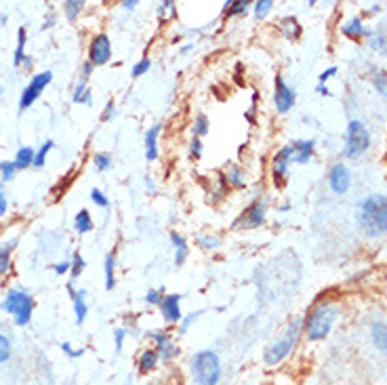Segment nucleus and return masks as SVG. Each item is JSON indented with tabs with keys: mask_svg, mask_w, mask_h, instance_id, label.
Returning <instances> with one entry per match:
<instances>
[{
	"mask_svg": "<svg viewBox=\"0 0 387 385\" xmlns=\"http://www.w3.org/2000/svg\"><path fill=\"white\" fill-rule=\"evenodd\" d=\"M358 223L373 238L387 234V196H381V194L368 196L360 205Z\"/></svg>",
	"mask_w": 387,
	"mask_h": 385,
	"instance_id": "1",
	"label": "nucleus"
},
{
	"mask_svg": "<svg viewBox=\"0 0 387 385\" xmlns=\"http://www.w3.org/2000/svg\"><path fill=\"white\" fill-rule=\"evenodd\" d=\"M335 318H337V305H335L333 301L318 303V305L309 312V316H307V320H305V324H303V329H305V333H307V339H309V342H320V339H324V337L331 333V329H333V324H335Z\"/></svg>",
	"mask_w": 387,
	"mask_h": 385,
	"instance_id": "2",
	"label": "nucleus"
},
{
	"mask_svg": "<svg viewBox=\"0 0 387 385\" xmlns=\"http://www.w3.org/2000/svg\"><path fill=\"white\" fill-rule=\"evenodd\" d=\"M301 331H303V320L297 316L295 320H291V324H289V329L284 331V335L280 337V339H276V342H272L267 347H265V351H263V362L267 364V366H276V364H280L293 349H295V345L299 342V337H301Z\"/></svg>",
	"mask_w": 387,
	"mask_h": 385,
	"instance_id": "3",
	"label": "nucleus"
},
{
	"mask_svg": "<svg viewBox=\"0 0 387 385\" xmlns=\"http://www.w3.org/2000/svg\"><path fill=\"white\" fill-rule=\"evenodd\" d=\"M192 379L196 385H219L221 381V360L215 351L202 349L192 358Z\"/></svg>",
	"mask_w": 387,
	"mask_h": 385,
	"instance_id": "4",
	"label": "nucleus"
},
{
	"mask_svg": "<svg viewBox=\"0 0 387 385\" xmlns=\"http://www.w3.org/2000/svg\"><path fill=\"white\" fill-rule=\"evenodd\" d=\"M2 309L15 316L17 327H28V324H30V318H32L34 301H32V297H30L28 293L13 289V291L6 293L4 303H2Z\"/></svg>",
	"mask_w": 387,
	"mask_h": 385,
	"instance_id": "5",
	"label": "nucleus"
},
{
	"mask_svg": "<svg viewBox=\"0 0 387 385\" xmlns=\"http://www.w3.org/2000/svg\"><path fill=\"white\" fill-rule=\"evenodd\" d=\"M371 145V135H368V128L364 127L362 123L358 120H351L347 125V139H345V156L349 158H356L360 156L362 152H366Z\"/></svg>",
	"mask_w": 387,
	"mask_h": 385,
	"instance_id": "6",
	"label": "nucleus"
},
{
	"mask_svg": "<svg viewBox=\"0 0 387 385\" xmlns=\"http://www.w3.org/2000/svg\"><path fill=\"white\" fill-rule=\"evenodd\" d=\"M51 81H53V74L51 72H43V74H36L32 81H30V85L24 88V93H21V99H19V110H28L38 97H41V93H43L46 85H51Z\"/></svg>",
	"mask_w": 387,
	"mask_h": 385,
	"instance_id": "7",
	"label": "nucleus"
},
{
	"mask_svg": "<svg viewBox=\"0 0 387 385\" xmlns=\"http://www.w3.org/2000/svg\"><path fill=\"white\" fill-rule=\"evenodd\" d=\"M112 57V43L105 34H97L93 41H91V46H88V61L93 66H103L108 63Z\"/></svg>",
	"mask_w": 387,
	"mask_h": 385,
	"instance_id": "8",
	"label": "nucleus"
},
{
	"mask_svg": "<svg viewBox=\"0 0 387 385\" xmlns=\"http://www.w3.org/2000/svg\"><path fill=\"white\" fill-rule=\"evenodd\" d=\"M150 337H152V342L156 343V354H158L160 362H171L172 358L179 356V347H177V343L172 342L169 333H165V331H152Z\"/></svg>",
	"mask_w": 387,
	"mask_h": 385,
	"instance_id": "9",
	"label": "nucleus"
},
{
	"mask_svg": "<svg viewBox=\"0 0 387 385\" xmlns=\"http://www.w3.org/2000/svg\"><path fill=\"white\" fill-rule=\"evenodd\" d=\"M295 99H297L295 91L284 83V78L276 76V93H274V103H276V110H278V112H282V114H284V112H289V110L295 106Z\"/></svg>",
	"mask_w": 387,
	"mask_h": 385,
	"instance_id": "10",
	"label": "nucleus"
},
{
	"mask_svg": "<svg viewBox=\"0 0 387 385\" xmlns=\"http://www.w3.org/2000/svg\"><path fill=\"white\" fill-rule=\"evenodd\" d=\"M265 209H267L265 200L255 202L251 209H247V213L236 221V227H259L265 221Z\"/></svg>",
	"mask_w": 387,
	"mask_h": 385,
	"instance_id": "11",
	"label": "nucleus"
},
{
	"mask_svg": "<svg viewBox=\"0 0 387 385\" xmlns=\"http://www.w3.org/2000/svg\"><path fill=\"white\" fill-rule=\"evenodd\" d=\"M329 185L335 194H345L349 188V171L345 169V165H335L329 173Z\"/></svg>",
	"mask_w": 387,
	"mask_h": 385,
	"instance_id": "12",
	"label": "nucleus"
},
{
	"mask_svg": "<svg viewBox=\"0 0 387 385\" xmlns=\"http://www.w3.org/2000/svg\"><path fill=\"white\" fill-rule=\"evenodd\" d=\"M291 156H293V148H291V145H287V148H282L280 152H276L274 163H272V173H274V179H276V181L284 179V175L289 171Z\"/></svg>",
	"mask_w": 387,
	"mask_h": 385,
	"instance_id": "13",
	"label": "nucleus"
},
{
	"mask_svg": "<svg viewBox=\"0 0 387 385\" xmlns=\"http://www.w3.org/2000/svg\"><path fill=\"white\" fill-rule=\"evenodd\" d=\"M179 303H181V295H167L162 303H160V312H162V316H165V320L167 322H179L181 320V307H179Z\"/></svg>",
	"mask_w": 387,
	"mask_h": 385,
	"instance_id": "14",
	"label": "nucleus"
},
{
	"mask_svg": "<svg viewBox=\"0 0 387 385\" xmlns=\"http://www.w3.org/2000/svg\"><path fill=\"white\" fill-rule=\"evenodd\" d=\"M162 127L156 125L145 133V158L148 160H156L158 158V135H160Z\"/></svg>",
	"mask_w": 387,
	"mask_h": 385,
	"instance_id": "15",
	"label": "nucleus"
},
{
	"mask_svg": "<svg viewBox=\"0 0 387 385\" xmlns=\"http://www.w3.org/2000/svg\"><path fill=\"white\" fill-rule=\"evenodd\" d=\"M158 362H160V358H158L156 349H143V351H141V356H139V362H137L139 373H143V375H145V373L156 371Z\"/></svg>",
	"mask_w": 387,
	"mask_h": 385,
	"instance_id": "16",
	"label": "nucleus"
},
{
	"mask_svg": "<svg viewBox=\"0 0 387 385\" xmlns=\"http://www.w3.org/2000/svg\"><path fill=\"white\" fill-rule=\"evenodd\" d=\"M314 148H316V143L311 141V139H303V141H295V148H293V154H295V158H297V163H307L309 158H311V154H314Z\"/></svg>",
	"mask_w": 387,
	"mask_h": 385,
	"instance_id": "17",
	"label": "nucleus"
},
{
	"mask_svg": "<svg viewBox=\"0 0 387 385\" xmlns=\"http://www.w3.org/2000/svg\"><path fill=\"white\" fill-rule=\"evenodd\" d=\"M371 337H373V343L387 354V324L383 322H375L371 327Z\"/></svg>",
	"mask_w": 387,
	"mask_h": 385,
	"instance_id": "18",
	"label": "nucleus"
},
{
	"mask_svg": "<svg viewBox=\"0 0 387 385\" xmlns=\"http://www.w3.org/2000/svg\"><path fill=\"white\" fill-rule=\"evenodd\" d=\"M34 150L30 148V145H26V148H21L19 152H17V156H15V167H17V171H24V169H28V167H32L34 165Z\"/></svg>",
	"mask_w": 387,
	"mask_h": 385,
	"instance_id": "19",
	"label": "nucleus"
},
{
	"mask_svg": "<svg viewBox=\"0 0 387 385\" xmlns=\"http://www.w3.org/2000/svg\"><path fill=\"white\" fill-rule=\"evenodd\" d=\"M171 240L172 247H175V263H177V265H183V261H185V257H187V242H185V238H183L181 234H177V232H172Z\"/></svg>",
	"mask_w": 387,
	"mask_h": 385,
	"instance_id": "20",
	"label": "nucleus"
},
{
	"mask_svg": "<svg viewBox=\"0 0 387 385\" xmlns=\"http://www.w3.org/2000/svg\"><path fill=\"white\" fill-rule=\"evenodd\" d=\"M280 30H282V34H284L289 41H295V38H299V34H301L299 21H297L295 17H287V19H282Z\"/></svg>",
	"mask_w": 387,
	"mask_h": 385,
	"instance_id": "21",
	"label": "nucleus"
},
{
	"mask_svg": "<svg viewBox=\"0 0 387 385\" xmlns=\"http://www.w3.org/2000/svg\"><path fill=\"white\" fill-rule=\"evenodd\" d=\"M86 293L85 291H78L74 297H72V301H74V314H76V322L78 324H83L86 320V312H88V305H86Z\"/></svg>",
	"mask_w": 387,
	"mask_h": 385,
	"instance_id": "22",
	"label": "nucleus"
},
{
	"mask_svg": "<svg viewBox=\"0 0 387 385\" xmlns=\"http://www.w3.org/2000/svg\"><path fill=\"white\" fill-rule=\"evenodd\" d=\"M249 6H251V2H247V0H227L223 4V11L227 17H234V15H244L249 11Z\"/></svg>",
	"mask_w": 387,
	"mask_h": 385,
	"instance_id": "23",
	"label": "nucleus"
},
{
	"mask_svg": "<svg viewBox=\"0 0 387 385\" xmlns=\"http://www.w3.org/2000/svg\"><path fill=\"white\" fill-rule=\"evenodd\" d=\"M114 253H108L105 255V263H103V270H105V289L108 291H112L114 289V284H116V280H114Z\"/></svg>",
	"mask_w": 387,
	"mask_h": 385,
	"instance_id": "24",
	"label": "nucleus"
},
{
	"mask_svg": "<svg viewBox=\"0 0 387 385\" xmlns=\"http://www.w3.org/2000/svg\"><path fill=\"white\" fill-rule=\"evenodd\" d=\"M74 227H76V232H81V234H86V232L93 230V219H91L88 211H81V213L74 217Z\"/></svg>",
	"mask_w": 387,
	"mask_h": 385,
	"instance_id": "25",
	"label": "nucleus"
},
{
	"mask_svg": "<svg viewBox=\"0 0 387 385\" xmlns=\"http://www.w3.org/2000/svg\"><path fill=\"white\" fill-rule=\"evenodd\" d=\"M223 177H225V181H227V183H232L234 188H244V177H242L240 167H229Z\"/></svg>",
	"mask_w": 387,
	"mask_h": 385,
	"instance_id": "26",
	"label": "nucleus"
},
{
	"mask_svg": "<svg viewBox=\"0 0 387 385\" xmlns=\"http://www.w3.org/2000/svg\"><path fill=\"white\" fill-rule=\"evenodd\" d=\"M344 32L347 36H351V38H360V36H366V34H368V30H366L358 19H354V21H349L347 26H344Z\"/></svg>",
	"mask_w": 387,
	"mask_h": 385,
	"instance_id": "27",
	"label": "nucleus"
},
{
	"mask_svg": "<svg viewBox=\"0 0 387 385\" xmlns=\"http://www.w3.org/2000/svg\"><path fill=\"white\" fill-rule=\"evenodd\" d=\"M83 6H85V0H68V2L63 4V11H66L68 19H70V21H74V19H76V15L83 11Z\"/></svg>",
	"mask_w": 387,
	"mask_h": 385,
	"instance_id": "28",
	"label": "nucleus"
},
{
	"mask_svg": "<svg viewBox=\"0 0 387 385\" xmlns=\"http://www.w3.org/2000/svg\"><path fill=\"white\" fill-rule=\"evenodd\" d=\"M24 46H26V30L19 28V36H17V48H15V66H21L26 61L24 57Z\"/></svg>",
	"mask_w": 387,
	"mask_h": 385,
	"instance_id": "29",
	"label": "nucleus"
},
{
	"mask_svg": "<svg viewBox=\"0 0 387 385\" xmlns=\"http://www.w3.org/2000/svg\"><path fill=\"white\" fill-rule=\"evenodd\" d=\"M207 133H209V120H207L205 114H198V116L194 118V135L200 139V137L207 135Z\"/></svg>",
	"mask_w": 387,
	"mask_h": 385,
	"instance_id": "30",
	"label": "nucleus"
},
{
	"mask_svg": "<svg viewBox=\"0 0 387 385\" xmlns=\"http://www.w3.org/2000/svg\"><path fill=\"white\" fill-rule=\"evenodd\" d=\"M15 245H6L0 249V274H6L9 272V265H11V249Z\"/></svg>",
	"mask_w": 387,
	"mask_h": 385,
	"instance_id": "31",
	"label": "nucleus"
},
{
	"mask_svg": "<svg viewBox=\"0 0 387 385\" xmlns=\"http://www.w3.org/2000/svg\"><path fill=\"white\" fill-rule=\"evenodd\" d=\"M51 150H53V141L48 139V141H44V145L38 150V154L34 156V167H38V169L44 167V163H46V154H48Z\"/></svg>",
	"mask_w": 387,
	"mask_h": 385,
	"instance_id": "32",
	"label": "nucleus"
},
{
	"mask_svg": "<svg viewBox=\"0 0 387 385\" xmlns=\"http://www.w3.org/2000/svg\"><path fill=\"white\" fill-rule=\"evenodd\" d=\"M272 6H274L272 0H259V2H255V17L263 19V17L272 11Z\"/></svg>",
	"mask_w": 387,
	"mask_h": 385,
	"instance_id": "33",
	"label": "nucleus"
},
{
	"mask_svg": "<svg viewBox=\"0 0 387 385\" xmlns=\"http://www.w3.org/2000/svg\"><path fill=\"white\" fill-rule=\"evenodd\" d=\"M11 351H13V347H11V342L0 333V364L2 362H6L9 358H11Z\"/></svg>",
	"mask_w": 387,
	"mask_h": 385,
	"instance_id": "34",
	"label": "nucleus"
},
{
	"mask_svg": "<svg viewBox=\"0 0 387 385\" xmlns=\"http://www.w3.org/2000/svg\"><path fill=\"white\" fill-rule=\"evenodd\" d=\"M93 163H95V167H97L99 171H108V169L112 167V158H110L108 154H97V156L93 158Z\"/></svg>",
	"mask_w": 387,
	"mask_h": 385,
	"instance_id": "35",
	"label": "nucleus"
},
{
	"mask_svg": "<svg viewBox=\"0 0 387 385\" xmlns=\"http://www.w3.org/2000/svg\"><path fill=\"white\" fill-rule=\"evenodd\" d=\"M0 171H2V179L4 181H11L13 177H15V171H17V167H15V163L11 160H6V163H0Z\"/></svg>",
	"mask_w": 387,
	"mask_h": 385,
	"instance_id": "36",
	"label": "nucleus"
},
{
	"mask_svg": "<svg viewBox=\"0 0 387 385\" xmlns=\"http://www.w3.org/2000/svg\"><path fill=\"white\" fill-rule=\"evenodd\" d=\"M150 66H152V63H150V59H141V61H137V63L133 66L130 74H133L135 78H137V76H143V74L150 70Z\"/></svg>",
	"mask_w": 387,
	"mask_h": 385,
	"instance_id": "37",
	"label": "nucleus"
},
{
	"mask_svg": "<svg viewBox=\"0 0 387 385\" xmlns=\"http://www.w3.org/2000/svg\"><path fill=\"white\" fill-rule=\"evenodd\" d=\"M91 200H93V202H95L97 207H101V209H105V207L110 205L108 196H105V194H103L101 190H93V192H91Z\"/></svg>",
	"mask_w": 387,
	"mask_h": 385,
	"instance_id": "38",
	"label": "nucleus"
},
{
	"mask_svg": "<svg viewBox=\"0 0 387 385\" xmlns=\"http://www.w3.org/2000/svg\"><path fill=\"white\" fill-rule=\"evenodd\" d=\"M83 270H85V259L81 253H76L74 261H72V278H78L83 274Z\"/></svg>",
	"mask_w": 387,
	"mask_h": 385,
	"instance_id": "39",
	"label": "nucleus"
},
{
	"mask_svg": "<svg viewBox=\"0 0 387 385\" xmlns=\"http://www.w3.org/2000/svg\"><path fill=\"white\" fill-rule=\"evenodd\" d=\"M158 15H160V19H165L167 15H175V2H172V0L160 2V4H158Z\"/></svg>",
	"mask_w": 387,
	"mask_h": 385,
	"instance_id": "40",
	"label": "nucleus"
},
{
	"mask_svg": "<svg viewBox=\"0 0 387 385\" xmlns=\"http://www.w3.org/2000/svg\"><path fill=\"white\" fill-rule=\"evenodd\" d=\"M165 299V289H160V291H150L148 295H145V301L150 303V305H160Z\"/></svg>",
	"mask_w": 387,
	"mask_h": 385,
	"instance_id": "41",
	"label": "nucleus"
},
{
	"mask_svg": "<svg viewBox=\"0 0 387 385\" xmlns=\"http://www.w3.org/2000/svg\"><path fill=\"white\" fill-rule=\"evenodd\" d=\"M88 91H91V88L86 86L85 81H83V83H78V85H76V88H74V101H76V103H83Z\"/></svg>",
	"mask_w": 387,
	"mask_h": 385,
	"instance_id": "42",
	"label": "nucleus"
},
{
	"mask_svg": "<svg viewBox=\"0 0 387 385\" xmlns=\"http://www.w3.org/2000/svg\"><path fill=\"white\" fill-rule=\"evenodd\" d=\"M375 86H377V91H379L383 97H387V72H379V74H377Z\"/></svg>",
	"mask_w": 387,
	"mask_h": 385,
	"instance_id": "43",
	"label": "nucleus"
},
{
	"mask_svg": "<svg viewBox=\"0 0 387 385\" xmlns=\"http://www.w3.org/2000/svg\"><path fill=\"white\" fill-rule=\"evenodd\" d=\"M190 152H192V156H194V158H200V156H202V141H200L198 137H194V139H192V143H190Z\"/></svg>",
	"mask_w": 387,
	"mask_h": 385,
	"instance_id": "44",
	"label": "nucleus"
},
{
	"mask_svg": "<svg viewBox=\"0 0 387 385\" xmlns=\"http://www.w3.org/2000/svg\"><path fill=\"white\" fill-rule=\"evenodd\" d=\"M198 242H200L205 249H217L219 238H217V236H200V238H198Z\"/></svg>",
	"mask_w": 387,
	"mask_h": 385,
	"instance_id": "45",
	"label": "nucleus"
},
{
	"mask_svg": "<svg viewBox=\"0 0 387 385\" xmlns=\"http://www.w3.org/2000/svg\"><path fill=\"white\" fill-rule=\"evenodd\" d=\"M61 349H63L70 358H81V356L85 354V349H72L70 343H61Z\"/></svg>",
	"mask_w": 387,
	"mask_h": 385,
	"instance_id": "46",
	"label": "nucleus"
},
{
	"mask_svg": "<svg viewBox=\"0 0 387 385\" xmlns=\"http://www.w3.org/2000/svg\"><path fill=\"white\" fill-rule=\"evenodd\" d=\"M125 337H127V329H116V333H114V342H116V349H118V351L123 349Z\"/></svg>",
	"mask_w": 387,
	"mask_h": 385,
	"instance_id": "47",
	"label": "nucleus"
},
{
	"mask_svg": "<svg viewBox=\"0 0 387 385\" xmlns=\"http://www.w3.org/2000/svg\"><path fill=\"white\" fill-rule=\"evenodd\" d=\"M53 270H55V274L63 276V274H68V272L72 270V263H70V261H61V263H57V265H55Z\"/></svg>",
	"mask_w": 387,
	"mask_h": 385,
	"instance_id": "48",
	"label": "nucleus"
},
{
	"mask_svg": "<svg viewBox=\"0 0 387 385\" xmlns=\"http://www.w3.org/2000/svg\"><path fill=\"white\" fill-rule=\"evenodd\" d=\"M116 106H114V101H110L108 106H105V112H103V120H110V118H114V114H116V110H114Z\"/></svg>",
	"mask_w": 387,
	"mask_h": 385,
	"instance_id": "49",
	"label": "nucleus"
},
{
	"mask_svg": "<svg viewBox=\"0 0 387 385\" xmlns=\"http://www.w3.org/2000/svg\"><path fill=\"white\" fill-rule=\"evenodd\" d=\"M196 318H198V314H190V316H187V318H185L183 322H181V333H185V331H187V329L192 327V322H194Z\"/></svg>",
	"mask_w": 387,
	"mask_h": 385,
	"instance_id": "50",
	"label": "nucleus"
},
{
	"mask_svg": "<svg viewBox=\"0 0 387 385\" xmlns=\"http://www.w3.org/2000/svg\"><path fill=\"white\" fill-rule=\"evenodd\" d=\"M6 213V194L2 192V185H0V215Z\"/></svg>",
	"mask_w": 387,
	"mask_h": 385,
	"instance_id": "51",
	"label": "nucleus"
},
{
	"mask_svg": "<svg viewBox=\"0 0 387 385\" xmlns=\"http://www.w3.org/2000/svg\"><path fill=\"white\" fill-rule=\"evenodd\" d=\"M335 72H337V68H329L326 72H322V76H320V85H324V81H329Z\"/></svg>",
	"mask_w": 387,
	"mask_h": 385,
	"instance_id": "52",
	"label": "nucleus"
},
{
	"mask_svg": "<svg viewBox=\"0 0 387 385\" xmlns=\"http://www.w3.org/2000/svg\"><path fill=\"white\" fill-rule=\"evenodd\" d=\"M91 72H93V63H91V61H86L85 66H83V78H88V76H91Z\"/></svg>",
	"mask_w": 387,
	"mask_h": 385,
	"instance_id": "53",
	"label": "nucleus"
},
{
	"mask_svg": "<svg viewBox=\"0 0 387 385\" xmlns=\"http://www.w3.org/2000/svg\"><path fill=\"white\" fill-rule=\"evenodd\" d=\"M135 4H137L135 0H129V2H123V6H125L127 11H133V9H135Z\"/></svg>",
	"mask_w": 387,
	"mask_h": 385,
	"instance_id": "54",
	"label": "nucleus"
},
{
	"mask_svg": "<svg viewBox=\"0 0 387 385\" xmlns=\"http://www.w3.org/2000/svg\"><path fill=\"white\" fill-rule=\"evenodd\" d=\"M127 385H133V384H130V381H127Z\"/></svg>",
	"mask_w": 387,
	"mask_h": 385,
	"instance_id": "55",
	"label": "nucleus"
},
{
	"mask_svg": "<svg viewBox=\"0 0 387 385\" xmlns=\"http://www.w3.org/2000/svg\"><path fill=\"white\" fill-rule=\"evenodd\" d=\"M0 95H2V88H0Z\"/></svg>",
	"mask_w": 387,
	"mask_h": 385,
	"instance_id": "56",
	"label": "nucleus"
}]
</instances>
